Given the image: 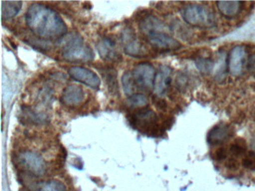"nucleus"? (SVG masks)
Instances as JSON below:
<instances>
[{
  "instance_id": "5701e85b",
  "label": "nucleus",
  "mask_w": 255,
  "mask_h": 191,
  "mask_svg": "<svg viewBox=\"0 0 255 191\" xmlns=\"http://www.w3.org/2000/svg\"><path fill=\"white\" fill-rule=\"evenodd\" d=\"M242 164H243V166L245 168L249 169V170H252V171H255V152L249 151L248 152L247 155L243 158Z\"/></svg>"
},
{
  "instance_id": "39448f33",
  "label": "nucleus",
  "mask_w": 255,
  "mask_h": 191,
  "mask_svg": "<svg viewBox=\"0 0 255 191\" xmlns=\"http://www.w3.org/2000/svg\"><path fill=\"white\" fill-rule=\"evenodd\" d=\"M18 165L29 174L43 176L47 172V164L41 155L32 151H23L17 157Z\"/></svg>"
},
{
  "instance_id": "a211bd4d",
  "label": "nucleus",
  "mask_w": 255,
  "mask_h": 191,
  "mask_svg": "<svg viewBox=\"0 0 255 191\" xmlns=\"http://www.w3.org/2000/svg\"><path fill=\"white\" fill-rule=\"evenodd\" d=\"M35 191H67V188L61 181L51 179L36 184Z\"/></svg>"
},
{
  "instance_id": "4be33fe9",
  "label": "nucleus",
  "mask_w": 255,
  "mask_h": 191,
  "mask_svg": "<svg viewBox=\"0 0 255 191\" xmlns=\"http://www.w3.org/2000/svg\"><path fill=\"white\" fill-rule=\"evenodd\" d=\"M195 63H196L198 70L204 73H210L214 67L213 61H210V59H206V58L197 60Z\"/></svg>"
},
{
  "instance_id": "a878e982",
  "label": "nucleus",
  "mask_w": 255,
  "mask_h": 191,
  "mask_svg": "<svg viewBox=\"0 0 255 191\" xmlns=\"http://www.w3.org/2000/svg\"><path fill=\"white\" fill-rule=\"evenodd\" d=\"M227 168L231 170H236L238 169L239 164L238 161L234 158H229L225 164Z\"/></svg>"
},
{
  "instance_id": "f8f14e48",
  "label": "nucleus",
  "mask_w": 255,
  "mask_h": 191,
  "mask_svg": "<svg viewBox=\"0 0 255 191\" xmlns=\"http://www.w3.org/2000/svg\"><path fill=\"white\" fill-rule=\"evenodd\" d=\"M234 134V128L226 123H220L212 128L207 136L210 144H222Z\"/></svg>"
},
{
  "instance_id": "6e6552de",
  "label": "nucleus",
  "mask_w": 255,
  "mask_h": 191,
  "mask_svg": "<svg viewBox=\"0 0 255 191\" xmlns=\"http://www.w3.org/2000/svg\"><path fill=\"white\" fill-rule=\"evenodd\" d=\"M122 41L127 55L135 58H141L146 55L145 49L141 42L137 40L133 28L128 27L124 29L122 34Z\"/></svg>"
},
{
  "instance_id": "423d86ee",
  "label": "nucleus",
  "mask_w": 255,
  "mask_h": 191,
  "mask_svg": "<svg viewBox=\"0 0 255 191\" xmlns=\"http://www.w3.org/2000/svg\"><path fill=\"white\" fill-rule=\"evenodd\" d=\"M156 72L149 63H139L132 71V76L135 86L140 91L149 92L154 88Z\"/></svg>"
},
{
  "instance_id": "f03ea898",
  "label": "nucleus",
  "mask_w": 255,
  "mask_h": 191,
  "mask_svg": "<svg viewBox=\"0 0 255 191\" xmlns=\"http://www.w3.org/2000/svg\"><path fill=\"white\" fill-rule=\"evenodd\" d=\"M140 31L146 40L157 49L175 50L181 44L165 32V25L156 16H144L139 24Z\"/></svg>"
},
{
  "instance_id": "4468645a",
  "label": "nucleus",
  "mask_w": 255,
  "mask_h": 191,
  "mask_svg": "<svg viewBox=\"0 0 255 191\" xmlns=\"http://www.w3.org/2000/svg\"><path fill=\"white\" fill-rule=\"evenodd\" d=\"M170 74L171 70L166 66L161 67L159 71L156 73L153 89L158 95H162L166 91V88L169 86L171 83Z\"/></svg>"
},
{
  "instance_id": "dca6fc26",
  "label": "nucleus",
  "mask_w": 255,
  "mask_h": 191,
  "mask_svg": "<svg viewBox=\"0 0 255 191\" xmlns=\"http://www.w3.org/2000/svg\"><path fill=\"white\" fill-rule=\"evenodd\" d=\"M243 1H216L218 9L221 13L228 17H234L240 13L243 7Z\"/></svg>"
},
{
  "instance_id": "ddd939ff",
  "label": "nucleus",
  "mask_w": 255,
  "mask_h": 191,
  "mask_svg": "<svg viewBox=\"0 0 255 191\" xmlns=\"http://www.w3.org/2000/svg\"><path fill=\"white\" fill-rule=\"evenodd\" d=\"M84 96V91L81 87L71 85L64 89L60 100L66 105L76 106L83 102Z\"/></svg>"
},
{
  "instance_id": "bb28decb",
  "label": "nucleus",
  "mask_w": 255,
  "mask_h": 191,
  "mask_svg": "<svg viewBox=\"0 0 255 191\" xmlns=\"http://www.w3.org/2000/svg\"><path fill=\"white\" fill-rule=\"evenodd\" d=\"M155 104L157 106L158 108L159 109H165L167 107L166 102L164 100L161 99V98H156L155 100Z\"/></svg>"
},
{
  "instance_id": "7ed1b4c3",
  "label": "nucleus",
  "mask_w": 255,
  "mask_h": 191,
  "mask_svg": "<svg viewBox=\"0 0 255 191\" xmlns=\"http://www.w3.org/2000/svg\"><path fill=\"white\" fill-rule=\"evenodd\" d=\"M61 53L65 59L73 62H88L95 57L90 46L85 43L83 37L78 34L67 36Z\"/></svg>"
},
{
  "instance_id": "2eb2a0df",
  "label": "nucleus",
  "mask_w": 255,
  "mask_h": 191,
  "mask_svg": "<svg viewBox=\"0 0 255 191\" xmlns=\"http://www.w3.org/2000/svg\"><path fill=\"white\" fill-rule=\"evenodd\" d=\"M109 91L113 95H119V82L117 79V71L113 67H106L101 72Z\"/></svg>"
},
{
  "instance_id": "412c9836",
  "label": "nucleus",
  "mask_w": 255,
  "mask_h": 191,
  "mask_svg": "<svg viewBox=\"0 0 255 191\" xmlns=\"http://www.w3.org/2000/svg\"><path fill=\"white\" fill-rule=\"evenodd\" d=\"M246 149H247V145H246V140L241 137L236 139L234 143L230 146V152L236 156L244 155L246 152Z\"/></svg>"
},
{
  "instance_id": "f257e3e1",
  "label": "nucleus",
  "mask_w": 255,
  "mask_h": 191,
  "mask_svg": "<svg viewBox=\"0 0 255 191\" xmlns=\"http://www.w3.org/2000/svg\"><path fill=\"white\" fill-rule=\"evenodd\" d=\"M25 18L30 31L45 40H59L68 31V27L60 15L41 3L31 4Z\"/></svg>"
},
{
  "instance_id": "9b49d317",
  "label": "nucleus",
  "mask_w": 255,
  "mask_h": 191,
  "mask_svg": "<svg viewBox=\"0 0 255 191\" xmlns=\"http://www.w3.org/2000/svg\"><path fill=\"white\" fill-rule=\"evenodd\" d=\"M246 52L243 46H237L231 49L229 55L230 73L233 76H238L242 74L246 61Z\"/></svg>"
},
{
  "instance_id": "b1692460",
  "label": "nucleus",
  "mask_w": 255,
  "mask_h": 191,
  "mask_svg": "<svg viewBox=\"0 0 255 191\" xmlns=\"http://www.w3.org/2000/svg\"><path fill=\"white\" fill-rule=\"evenodd\" d=\"M227 155H228V153H227L226 149L224 147H220L215 151L213 158L216 161H222L226 159Z\"/></svg>"
},
{
  "instance_id": "1a4fd4ad",
  "label": "nucleus",
  "mask_w": 255,
  "mask_h": 191,
  "mask_svg": "<svg viewBox=\"0 0 255 191\" xmlns=\"http://www.w3.org/2000/svg\"><path fill=\"white\" fill-rule=\"evenodd\" d=\"M71 77L77 82L84 84L86 86L93 89H98L101 85V80L98 75L89 70L83 67H72L68 70Z\"/></svg>"
},
{
  "instance_id": "6ab92c4d",
  "label": "nucleus",
  "mask_w": 255,
  "mask_h": 191,
  "mask_svg": "<svg viewBox=\"0 0 255 191\" xmlns=\"http://www.w3.org/2000/svg\"><path fill=\"white\" fill-rule=\"evenodd\" d=\"M122 82L124 91L128 97L135 94L134 92H135L137 88L135 86L133 78H132V72H126V73H124Z\"/></svg>"
},
{
  "instance_id": "0eeeda50",
  "label": "nucleus",
  "mask_w": 255,
  "mask_h": 191,
  "mask_svg": "<svg viewBox=\"0 0 255 191\" xmlns=\"http://www.w3.org/2000/svg\"><path fill=\"white\" fill-rule=\"evenodd\" d=\"M131 125L144 132L156 134L159 131L157 127L158 117L154 111L149 109H143L128 116Z\"/></svg>"
},
{
  "instance_id": "393cba45",
  "label": "nucleus",
  "mask_w": 255,
  "mask_h": 191,
  "mask_svg": "<svg viewBox=\"0 0 255 191\" xmlns=\"http://www.w3.org/2000/svg\"><path fill=\"white\" fill-rule=\"evenodd\" d=\"M248 70L255 78V54L249 57L248 60Z\"/></svg>"
},
{
  "instance_id": "9d476101",
  "label": "nucleus",
  "mask_w": 255,
  "mask_h": 191,
  "mask_svg": "<svg viewBox=\"0 0 255 191\" xmlns=\"http://www.w3.org/2000/svg\"><path fill=\"white\" fill-rule=\"evenodd\" d=\"M98 52L105 61H120V53L116 49V41L110 36L103 37L97 45Z\"/></svg>"
},
{
  "instance_id": "20e7f679",
  "label": "nucleus",
  "mask_w": 255,
  "mask_h": 191,
  "mask_svg": "<svg viewBox=\"0 0 255 191\" xmlns=\"http://www.w3.org/2000/svg\"><path fill=\"white\" fill-rule=\"evenodd\" d=\"M183 19L194 26L210 28L214 26L216 19L214 15L204 6L190 4L183 12Z\"/></svg>"
},
{
  "instance_id": "aec40b11",
  "label": "nucleus",
  "mask_w": 255,
  "mask_h": 191,
  "mask_svg": "<svg viewBox=\"0 0 255 191\" xmlns=\"http://www.w3.org/2000/svg\"><path fill=\"white\" fill-rule=\"evenodd\" d=\"M128 102L134 107H145L148 104V98L142 94H134L128 97Z\"/></svg>"
},
{
  "instance_id": "f3484780",
  "label": "nucleus",
  "mask_w": 255,
  "mask_h": 191,
  "mask_svg": "<svg viewBox=\"0 0 255 191\" xmlns=\"http://www.w3.org/2000/svg\"><path fill=\"white\" fill-rule=\"evenodd\" d=\"M22 7V1H3L2 2V19H10L18 14Z\"/></svg>"
}]
</instances>
